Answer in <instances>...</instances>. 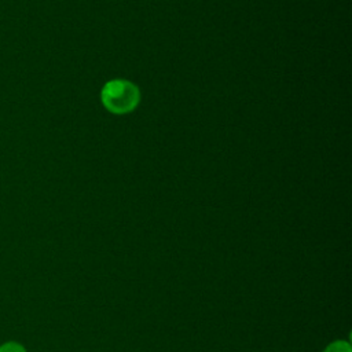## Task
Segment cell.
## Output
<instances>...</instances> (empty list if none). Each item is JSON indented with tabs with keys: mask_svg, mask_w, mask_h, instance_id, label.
<instances>
[{
	"mask_svg": "<svg viewBox=\"0 0 352 352\" xmlns=\"http://www.w3.org/2000/svg\"><path fill=\"white\" fill-rule=\"evenodd\" d=\"M103 104L113 113H128L139 102L138 88L128 81L114 80L104 85L102 91Z\"/></svg>",
	"mask_w": 352,
	"mask_h": 352,
	"instance_id": "obj_1",
	"label": "cell"
},
{
	"mask_svg": "<svg viewBox=\"0 0 352 352\" xmlns=\"http://www.w3.org/2000/svg\"><path fill=\"white\" fill-rule=\"evenodd\" d=\"M323 352H352V348L348 341L337 340V341L331 342L330 345H327Z\"/></svg>",
	"mask_w": 352,
	"mask_h": 352,
	"instance_id": "obj_2",
	"label": "cell"
},
{
	"mask_svg": "<svg viewBox=\"0 0 352 352\" xmlns=\"http://www.w3.org/2000/svg\"><path fill=\"white\" fill-rule=\"evenodd\" d=\"M0 352H26L25 348L16 342H7L0 346Z\"/></svg>",
	"mask_w": 352,
	"mask_h": 352,
	"instance_id": "obj_3",
	"label": "cell"
}]
</instances>
